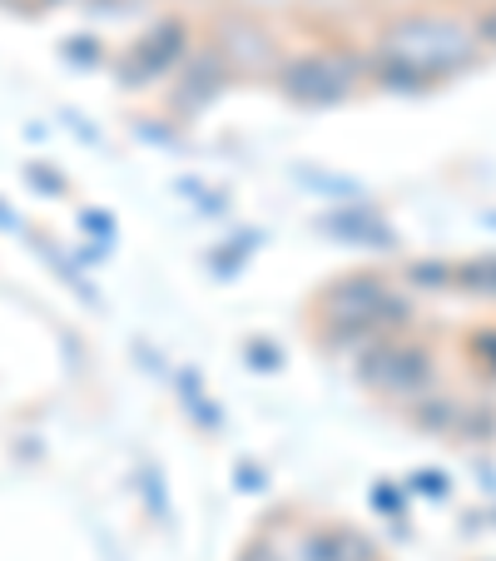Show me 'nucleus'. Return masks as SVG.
<instances>
[{
  "mask_svg": "<svg viewBox=\"0 0 496 561\" xmlns=\"http://www.w3.org/2000/svg\"><path fill=\"white\" fill-rule=\"evenodd\" d=\"M476 60V31L452 15H402L382 31V55L372 65L388 90H423L432 80L466 70Z\"/></svg>",
  "mask_w": 496,
  "mask_h": 561,
  "instance_id": "nucleus-1",
  "label": "nucleus"
},
{
  "mask_svg": "<svg viewBox=\"0 0 496 561\" xmlns=\"http://www.w3.org/2000/svg\"><path fill=\"white\" fill-rule=\"evenodd\" d=\"M323 318H327L333 343H358V353H362L368 343L388 339L392 329L407 323V304H402V294L388 278L353 274V278H338L323 294Z\"/></svg>",
  "mask_w": 496,
  "mask_h": 561,
  "instance_id": "nucleus-2",
  "label": "nucleus"
},
{
  "mask_svg": "<svg viewBox=\"0 0 496 561\" xmlns=\"http://www.w3.org/2000/svg\"><path fill=\"white\" fill-rule=\"evenodd\" d=\"M358 378L362 388L382 392V398H423L437 378V353L417 339H402V333H388V339L368 343L358 353Z\"/></svg>",
  "mask_w": 496,
  "mask_h": 561,
  "instance_id": "nucleus-3",
  "label": "nucleus"
},
{
  "mask_svg": "<svg viewBox=\"0 0 496 561\" xmlns=\"http://www.w3.org/2000/svg\"><path fill=\"white\" fill-rule=\"evenodd\" d=\"M362 75H368V65L353 60L348 50H303L278 60L274 80L293 105H343Z\"/></svg>",
  "mask_w": 496,
  "mask_h": 561,
  "instance_id": "nucleus-4",
  "label": "nucleus"
},
{
  "mask_svg": "<svg viewBox=\"0 0 496 561\" xmlns=\"http://www.w3.org/2000/svg\"><path fill=\"white\" fill-rule=\"evenodd\" d=\"M184 60H189V25L170 15V21H159L154 31H145L119 55V75L139 90V85H154V80H170Z\"/></svg>",
  "mask_w": 496,
  "mask_h": 561,
  "instance_id": "nucleus-5",
  "label": "nucleus"
},
{
  "mask_svg": "<svg viewBox=\"0 0 496 561\" xmlns=\"http://www.w3.org/2000/svg\"><path fill=\"white\" fill-rule=\"evenodd\" d=\"M214 50L223 55L229 75H274L278 70V41L249 15H223Z\"/></svg>",
  "mask_w": 496,
  "mask_h": 561,
  "instance_id": "nucleus-6",
  "label": "nucleus"
},
{
  "mask_svg": "<svg viewBox=\"0 0 496 561\" xmlns=\"http://www.w3.org/2000/svg\"><path fill=\"white\" fill-rule=\"evenodd\" d=\"M223 80H229V65H223V55L214 50V45H204L199 60H189V70H184L180 85H170V105L180 110V115H194V110H204L214 95H219Z\"/></svg>",
  "mask_w": 496,
  "mask_h": 561,
  "instance_id": "nucleus-7",
  "label": "nucleus"
},
{
  "mask_svg": "<svg viewBox=\"0 0 496 561\" xmlns=\"http://www.w3.org/2000/svg\"><path fill=\"white\" fill-rule=\"evenodd\" d=\"M303 561H378V551L353 527H313L303 537Z\"/></svg>",
  "mask_w": 496,
  "mask_h": 561,
  "instance_id": "nucleus-8",
  "label": "nucleus"
},
{
  "mask_svg": "<svg viewBox=\"0 0 496 561\" xmlns=\"http://www.w3.org/2000/svg\"><path fill=\"white\" fill-rule=\"evenodd\" d=\"M457 288L496 298V254H482V259H472V264H457Z\"/></svg>",
  "mask_w": 496,
  "mask_h": 561,
  "instance_id": "nucleus-9",
  "label": "nucleus"
},
{
  "mask_svg": "<svg viewBox=\"0 0 496 561\" xmlns=\"http://www.w3.org/2000/svg\"><path fill=\"white\" fill-rule=\"evenodd\" d=\"M402 284H412V288H457V264H432V259L407 264Z\"/></svg>",
  "mask_w": 496,
  "mask_h": 561,
  "instance_id": "nucleus-10",
  "label": "nucleus"
},
{
  "mask_svg": "<svg viewBox=\"0 0 496 561\" xmlns=\"http://www.w3.org/2000/svg\"><path fill=\"white\" fill-rule=\"evenodd\" d=\"M239 561H284V557H278V547H274L268 537H254L249 547L239 551Z\"/></svg>",
  "mask_w": 496,
  "mask_h": 561,
  "instance_id": "nucleus-11",
  "label": "nucleus"
},
{
  "mask_svg": "<svg viewBox=\"0 0 496 561\" xmlns=\"http://www.w3.org/2000/svg\"><path fill=\"white\" fill-rule=\"evenodd\" d=\"M472 353L496 373V333H482V339H472Z\"/></svg>",
  "mask_w": 496,
  "mask_h": 561,
  "instance_id": "nucleus-12",
  "label": "nucleus"
},
{
  "mask_svg": "<svg viewBox=\"0 0 496 561\" xmlns=\"http://www.w3.org/2000/svg\"><path fill=\"white\" fill-rule=\"evenodd\" d=\"M472 31H476V41H482V35H486V41H492V45H496V11H492V15H486V21H482V25H472Z\"/></svg>",
  "mask_w": 496,
  "mask_h": 561,
  "instance_id": "nucleus-13",
  "label": "nucleus"
},
{
  "mask_svg": "<svg viewBox=\"0 0 496 561\" xmlns=\"http://www.w3.org/2000/svg\"><path fill=\"white\" fill-rule=\"evenodd\" d=\"M5 5H21V11H45V5H55V0H5Z\"/></svg>",
  "mask_w": 496,
  "mask_h": 561,
  "instance_id": "nucleus-14",
  "label": "nucleus"
}]
</instances>
